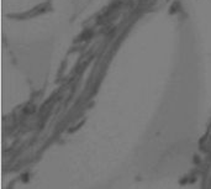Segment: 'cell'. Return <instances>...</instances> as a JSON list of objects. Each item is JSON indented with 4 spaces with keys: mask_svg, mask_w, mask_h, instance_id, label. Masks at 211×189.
Segmentation results:
<instances>
[{
    "mask_svg": "<svg viewBox=\"0 0 211 189\" xmlns=\"http://www.w3.org/2000/svg\"><path fill=\"white\" fill-rule=\"evenodd\" d=\"M110 0H3L4 61L11 73L45 84L80 26Z\"/></svg>",
    "mask_w": 211,
    "mask_h": 189,
    "instance_id": "6da1fadb",
    "label": "cell"
}]
</instances>
